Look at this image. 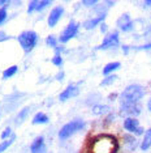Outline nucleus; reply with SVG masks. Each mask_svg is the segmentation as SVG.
Returning a JSON list of instances; mask_svg holds the SVG:
<instances>
[{"label": "nucleus", "instance_id": "obj_1", "mask_svg": "<svg viewBox=\"0 0 151 153\" xmlns=\"http://www.w3.org/2000/svg\"><path fill=\"white\" fill-rule=\"evenodd\" d=\"M119 151V141L113 135H98L89 143V153H116Z\"/></svg>", "mask_w": 151, "mask_h": 153}, {"label": "nucleus", "instance_id": "obj_2", "mask_svg": "<svg viewBox=\"0 0 151 153\" xmlns=\"http://www.w3.org/2000/svg\"><path fill=\"white\" fill-rule=\"evenodd\" d=\"M145 96V88L141 85L133 84L124 89L120 96L121 103H138V101Z\"/></svg>", "mask_w": 151, "mask_h": 153}, {"label": "nucleus", "instance_id": "obj_3", "mask_svg": "<svg viewBox=\"0 0 151 153\" xmlns=\"http://www.w3.org/2000/svg\"><path fill=\"white\" fill-rule=\"evenodd\" d=\"M17 39H18V43L21 45L22 50L25 53H30L38 43V34L33 30H26L20 34Z\"/></svg>", "mask_w": 151, "mask_h": 153}, {"label": "nucleus", "instance_id": "obj_4", "mask_svg": "<svg viewBox=\"0 0 151 153\" xmlns=\"http://www.w3.org/2000/svg\"><path fill=\"white\" fill-rule=\"evenodd\" d=\"M84 128H85V122L84 120H81V119L72 120V122H69V123L64 124V126L60 128L59 137L60 139H68V137H70L73 134L84 130Z\"/></svg>", "mask_w": 151, "mask_h": 153}, {"label": "nucleus", "instance_id": "obj_5", "mask_svg": "<svg viewBox=\"0 0 151 153\" xmlns=\"http://www.w3.org/2000/svg\"><path fill=\"white\" fill-rule=\"evenodd\" d=\"M78 29H80V25H78L76 21H70L69 24H68V26L61 32L59 41L61 43H67L69 39H72V38H74L76 36H77Z\"/></svg>", "mask_w": 151, "mask_h": 153}, {"label": "nucleus", "instance_id": "obj_6", "mask_svg": "<svg viewBox=\"0 0 151 153\" xmlns=\"http://www.w3.org/2000/svg\"><path fill=\"white\" fill-rule=\"evenodd\" d=\"M124 128L130 134H134L137 136H141V135H145V130L143 127L139 126V122L136 119V118H125L124 120Z\"/></svg>", "mask_w": 151, "mask_h": 153}, {"label": "nucleus", "instance_id": "obj_7", "mask_svg": "<svg viewBox=\"0 0 151 153\" xmlns=\"http://www.w3.org/2000/svg\"><path fill=\"white\" fill-rule=\"evenodd\" d=\"M120 113L126 118H133L141 114V106L138 103H121Z\"/></svg>", "mask_w": 151, "mask_h": 153}, {"label": "nucleus", "instance_id": "obj_8", "mask_svg": "<svg viewBox=\"0 0 151 153\" xmlns=\"http://www.w3.org/2000/svg\"><path fill=\"white\" fill-rule=\"evenodd\" d=\"M119 43H120L119 33L117 32H113L111 34H108V36L103 39V42H102L100 46L98 47V50H108V48L119 46Z\"/></svg>", "mask_w": 151, "mask_h": 153}, {"label": "nucleus", "instance_id": "obj_9", "mask_svg": "<svg viewBox=\"0 0 151 153\" xmlns=\"http://www.w3.org/2000/svg\"><path fill=\"white\" fill-rule=\"evenodd\" d=\"M116 24H117V26L122 30V32H130V30H133V27H134V22L132 21L129 13H124V15H121L119 17V20H117V22Z\"/></svg>", "mask_w": 151, "mask_h": 153}, {"label": "nucleus", "instance_id": "obj_10", "mask_svg": "<svg viewBox=\"0 0 151 153\" xmlns=\"http://www.w3.org/2000/svg\"><path fill=\"white\" fill-rule=\"evenodd\" d=\"M63 15H64V8L63 7H56V8H54L52 11H51L50 16H48V25L51 27L56 26Z\"/></svg>", "mask_w": 151, "mask_h": 153}, {"label": "nucleus", "instance_id": "obj_11", "mask_svg": "<svg viewBox=\"0 0 151 153\" xmlns=\"http://www.w3.org/2000/svg\"><path fill=\"white\" fill-rule=\"evenodd\" d=\"M76 96H78V86L77 85H74V84H70V85H68L67 88L64 89V92H61V94L59 96V98L60 101H67V100H69V98H73V97Z\"/></svg>", "mask_w": 151, "mask_h": 153}, {"label": "nucleus", "instance_id": "obj_12", "mask_svg": "<svg viewBox=\"0 0 151 153\" xmlns=\"http://www.w3.org/2000/svg\"><path fill=\"white\" fill-rule=\"evenodd\" d=\"M51 4V1L50 0H43V1H38V0H33V1H30L29 3V8H27V12L29 13H32V12H40V11H43L44 8H46L47 5H50Z\"/></svg>", "mask_w": 151, "mask_h": 153}, {"label": "nucleus", "instance_id": "obj_13", "mask_svg": "<svg viewBox=\"0 0 151 153\" xmlns=\"http://www.w3.org/2000/svg\"><path fill=\"white\" fill-rule=\"evenodd\" d=\"M44 149H46V145H44V137L43 136H38L35 140L33 141L32 147H30L32 153H44Z\"/></svg>", "mask_w": 151, "mask_h": 153}, {"label": "nucleus", "instance_id": "obj_14", "mask_svg": "<svg viewBox=\"0 0 151 153\" xmlns=\"http://www.w3.org/2000/svg\"><path fill=\"white\" fill-rule=\"evenodd\" d=\"M104 17H106V13L99 15L98 17H95V19H89V20H86V21H84V27H85V29H87V30L94 29L97 25H99L100 22H103Z\"/></svg>", "mask_w": 151, "mask_h": 153}, {"label": "nucleus", "instance_id": "obj_15", "mask_svg": "<svg viewBox=\"0 0 151 153\" xmlns=\"http://www.w3.org/2000/svg\"><path fill=\"white\" fill-rule=\"evenodd\" d=\"M124 143H125V147L128 148L129 151H133V149H136L137 145H138V141H137L136 137L132 136L130 134L124 135Z\"/></svg>", "mask_w": 151, "mask_h": 153}, {"label": "nucleus", "instance_id": "obj_16", "mask_svg": "<svg viewBox=\"0 0 151 153\" xmlns=\"http://www.w3.org/2000/svg\"><path fill=\"white\" fill-rule=\"evenodd\" d=\"M150 147H151V128H149L145 132V135H143V140L141 143V149L142 151H147Z\"/></svg>", "mask_w": 151, "mask_h": 153}, {"label": "nucleus", "instance_id": "obj_17", "mask_svg": "<svg viewBox=\"0 0 151 153\" xmlns=\"http://www.w3.org/2000/svg\"><path fill=\"white\" fill-rule=\"evenodd\" d=\"M48 117L44 113H37L35 117L33 118V124H46L48 123Z\"/></svg>", "mask_w": 151, "mask_h": 153}, {"label": "nucleus", "instance_id": "obj_18", "mask_svg": "<svg viewBox=\"0 0 151 153\" xmlns=\"http://www.w3.org/2000/svg\"><path fill=\"white\" fill-rule=\"evenodd\" d=\"M120 64L119 62H112V63H108L107 65H106L104 68H103V75H109V74H112L113 71H116V69H119L120 68Z\"/></svg>", "mask_w": 151, "mask_h": 153}, {"label": "nucleus", "instance_id": "obj_19", "mask_svg": "<svg viewBox=\"0 0 151 153\" xmlns=\"http://www.w3.org/2000/svg\"><path fill=\"white\" fill-rule=\"evenodd\" d=\"M109 110H111V109H109V106H107V105H95L94 107H92V113H94L95 115L107 114Z\"/></svg>", "mask_w": 151, "mask_h": 153}, {"label": "nucleus", "instance_id": "obj_20", "mask_svg": "<svg viewBox=\"0 0 151 153\" xmlns=\"http://www.w3.org/2000/svg\"><path fill=\"white\" fill-rule=\"evenodd\" d=\"M17 71H18V67H17V65H12V67L7 68L5 71L3 72V77H4V79L12 77V76H15L17 74Z\"/></svg>", "mask_w": 151, "mask_h": 153}, {"label": "nucleus", "instance_id": "obj_21", "mask_svg": "<svg viewBox=\"0 0 151 153\" xmlns=\"http://www.w3.org/2000/svg\"><path fill=\"white\" fill-rule=\"evenodd\" d=\"M13 141H15V135H12V136L9 137L8 140H4V141H3L1 144H0V153H3L7 148H9V145H11Z\"/></svg>", "mask_w": 151, "mask_h": 153}, {"label": "nucleus", "instance_id": "obj_22", "mask_svg": "<svg viewBox=\"0 0 151 153\" xmlns=\"http://www.w3.org/2000/svg\"><path fill=\"white\" fill-rule=\"evenodd\" d=\"M117 80V76L116 75H111V76H108V77H106L103 81L100 82V85L102 86H107V85H111V84H113V82Z\"/></svg>", "mask_w": 151, "mask_h": 153}, {"label": "nucleus", "instance_id": "obj_23", "mask_svg": "<svg viewBox=\"0 0 151 153\" xmlns=\"http://www.w3.org/2000/svg\"><path fill=\"white\" fill-rule=\"evenodd\" d=\"M46 42H47V45H48V46H51V47H55V48L57 47V39H56V38H55L54 36H48V37H47Z\"/></svg>", "mask_w": 151, "mask_h": 153}, {"label": "nucleus", "instance_id": "obj_24", "mask_svg": "<svg viewBox=\"0 0 151 153\" xmlns=\"http://www.w3.org/2000/svg\"><path fill=\"white\" fill-rule=\"evenodd\" d=\"M5 21H7V8L1 7L0 8V25H3Z\"/></svg>", "mask_w": 151, "mask_h": 153}, {"label": "nucleus", "instance_id": "obj_25", "mask_svg": "<svg viewBox=\"0 0 151 153\" xmlns=\"http://www.w3.org/2000/svg\"><path fill=\"white\" fill-rule=\"evenodd\" d=\"M27 111H29V107H25V109H23V110L21 111V113L18 114V117H17L16 122H18V123H20V122H21V120L25 119V118L27 117V114H29V113H27Z\"/></svg>", "mask_w": 151, "mask_h": 153}, {"label": "nucleus", "instance_id": "obj_26", "mask_svg": "<svg viewBox=\"0 0 151 153\" xmlns=\"http://www.w3.org/2000/svg\"><path fill=\"white\" fill-rule=\"evenodd\" d=\"M52 63L55 64V65H61L63 64V58L60 56V54H56L55 56L52 58Z\"/></svg>", "mask_w": 151, "mask_h": 153}, {"label": "nucleus", "instance_id": "obj_27", "mask_svg": "<svg viewBox=\"0 0 151 153\" xmlns=\"http://www.w3.org/2000/svg\"><path fill=\"white\" fill-rule=\"evenodd\" d=\"M12 135V130H11V127H7L4 131L1 132V139H7L8 136H11Z\"/></svg>", "mask_w": 151, "mask_h": 153}, {"label": "nucleus", "instance_id": "obj_28", "mask_svg": "<svg viewBox=\"0 0 151 153\" xmlns=\"http://www.w3.org/2000/svg\"><path fill=\"white\" fill-rule=\"evenodd\" d=\"M97 3H98L97 0H84V1H82V4L87 5V7H91V5H95Z\"/></svg>", "mask_w": 151, "mask_h": 153}, {"label": "nucleus", "instance_id": "obj_29", "mask_svg": "<svg viewBox=\"0 0 151 153\" xmlns=\"http://www.w3.org/2000/svg\"><path fill=\"white\" fill-rule=\"evenodd\" d=\"M143 7H145V8L151 7V0H146V1H143Z\"/></svg>", "mask_w": 151, "mask_h": 153}, {"label": "nucleus", "instance_id": "obj_30", "mask_svg": "<svg viewBox=\"0 0 151 153\" xmlns=\"http://www.w3.org/2000/svg\"><path fill=\"white\" fill-rule=\"evenodd\" d=\"M9 1H5V0H0V5H5V4H8Z\"/></svg>", "mask_w": 151, "mask_h": 153}, {"label": "nucleus", "instance_id": "obj_31", "mask_svg": "<svg viewBox=\"0 0 151 153\" xmlns=\"http://www.w3.org/2000/svg\"><path fill=\"white\" fill-rule=\"evenodd\" d=\"M147 109H149V111H151V98L149 100V103H147Z\"/></svg>", "mask_w": 151, "mask_h": 153}, {"label": "nucleus", "instance_id": "obj_32", "mask_svg": "<svg viewBox=\"0 0 151 153\" xmlns=\"http://www.w3.org/2000/svg\"><path fill=\"white\" fill-rule=\"evenodd\" d=\"M106 30H107V26H106V25H104V24H103V25H102V32H103V33H104V32H106Z\"/></svg>", "mask_w": 151, "mask_h": 153}, {"label": "nucleus", "instance_id": "obj_33", "mask_svg": "<svg viewBox=\"0 0 151 153\" xmlns=\"http://www.w3.org/2000/svg\"><path fill=\"white\" fill-rule=\"evenodd\" d=\"M63 76H64V74H63V72H60V74L57 75V79H61V77H63Z\"/></svg>", "mask_w": 151, "mask_h": 153}]
</instances>
